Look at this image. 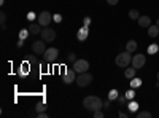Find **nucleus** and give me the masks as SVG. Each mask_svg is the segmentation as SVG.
<instances>
[{
  "instance_id": "1",
  "label": "nucleus",
  "mask_w": 159,
  "mask_h": 118,
  "mask_svg": "<svg viewBox=\"0 0 159 118\" xmlns=\"http://www.w3.org/2000/svg\"><path fill=\"white\" fill-rule=\"evenodd\" d=\"M83 107H84L86 110H89V112L94 113L96 110H100V109L103 107V102H102V99L97 97V96H88V97L83 99Z\"/></svg>"
},
{
  "instance_id": "2",
  "label": "nucleus",
  "mask_w": 159,
  "mask_h": 118,
  "mask_svg": "<svg viewBox=\"0 0 159 118\" xmlns=\"http://www.w3.org/2000/svg\"><path fill=\"white\" fill-rule=\"evenodd\" d=\"M130 62H132V56H130L129 51H124V53H119V54L116 56V65H118V67H123V69H126Z\"/></svg>"
},
{
  "instance_id": "3",
  "label": "nucleus",
  "mask_w": 159,
  "mask_h": 118,
  "mask_svg": "<svg viewBox=\"0 0 159 118\" xmlns=\"http://www.w3.org/2000/svg\"><path fill=\"white\" fill-rule=\"evenodd\" d=\"M91 82H92V75H91L89 72L78 73V75H76V80H75V83H76L78 86H81V88L89 86V85H91Z\"/></svg>"
},
{
  "instance_id": "4",
  "label": "nucleus",
  "mask_w": 159,
  "mask_h": 118,
  "mask_svg": "<svg viewBox=\"0 0 159 118\" xmlns=\"http://www.w3.org/2000/svg\"><path fill=\"white\" fill-rule=\"evenodd\" d=\"M40 35H42V40H45L46 43H51V42L56 40V31L51 29L49 26H48V27H43V31H42Z\"/></svg>"
},
{
  "instance_id": "5",
  "label": "nucleus",
  "mask_w": 159,
  "mask_h": 118,
  "mask_svg": "<svg viewBox=\"0 0 159 118\" xmlns=\"http://www.w3.org/2000/svg\"><path fill=\"white\" fill-rule=\"evenodd\" d=\"M57 56H59V50H57V48H48L45 53H43V59H45L46 64L54 62V61L57 59Z\"/></svg>"
},
{
  "instance_id": "6",
  "label": "nucleus",
  "mask_w": 159,
  "mask_h": 118,
  "mask_svg": "<svg viewBox=\"0 0 159 118\" xmlns=\"http://www.w3.org/2000/svg\"><path fill=\"white\" fill-rule=\"evenodd\" d=\"M51 21H52V15L49 11H42L38 15V24L42 26V27H48L51 24Z\"/></svg>"
},
{
  "instance_id": "7",
  "label": "nucleus",
  "mask_w": 159,
  "mask_h": 118,
  "mask_svg": "<svg viewBox=\"0 0 159 118\" xmlns=\"http://www.w3.org/2000/svg\"><path fill=\"white\" fill-rule=\"evenodd\" d=\"M73 69H75L76 73L88 72V69H89V62H88L86 59H76V61L73 62Z\"/></svg>"
},
{
  "instance_id": "8",
  "label": "nucleus",
  "mask_w": 159,
  "mask_h": 118,
  "mask_svg": "<svg viewBox=\"0 0 159 118\" xmlns=\"http://www.w3.org/2000/svg\"><path fill=\"white\" fill-rule=\"evenodd\" d=\"M76 80V72H75V69H67L65 70V73L62 75V82L65 83V85H70V83H73Z\"/></svg>"
},
{
  "instance_id": "9",
  "label": "nucleus",
  "mask_w": 159,
  "mask_h": 118,
  "mask_svg": "<svg viewBox=\"0 0 159 118\" xmlns=\"http://www.w3.org/2000/svg\"><path fill=\"white\" fill-rule=\"evenodd\" d=\"M145 62H147V58H145V54H137V56H132V67H135L137 70L139 69H142L143 65H145Z\"/></svg>"
},
{
  "instance_id": "10",
  "label": "nucleus",
  "mask_w": 159,
  "mask_h": 118,
  "mask_svg": "<svg viewBox=\"0 0 159 118\" xmlns=\"http://www.w3.org/2000/svg\"><path fill=\"white\" fill-rule=\"evenodd\" d=\"M45 40H35L34 45H32V50L35 51V54H43L46 51V46H45Z\"/></svg>"
},
{
  "instance_id": "11",
  "label": "nucleus",
  "mask_w": 159,
  "mask_h": 118,
  "mask_svg": "<svg viewBox=\"0 0 159 118\" xmlns=\"http://www.w3.org/2000/svg\"><path fill=\"white\" fill-rule=\"evenodd\" d=\"M88 35H89V29L86 27V26H83L81 29H78V31H76V40L84 42L86 38H88Z\"/></svg>"
},
{
  "instance_id": "12",
  "label": "nucleus",
  "mask_w": 159,
  "mask_h": 118,
  "mask_svg": "<svg viewBox=\"0 0 159 118\" xmlns=\"http://www.w3.org/2000/svg\"><path fill=\"white\" fill-rule=\"evenodd\" d=\"M137 21H139L140 27H150V26H151V18L150 16H140Z\"/></svg>"
},
{
  "instance_id": "13",
  "label": "nucleus",
  "mask_w": 159,
  "mask_h": 118,
  "mask_svg": "<svg viewBox=\"0 0 159 118\" xmlns=\"http://www.w3.org/2000/svg\"><path fill=\"white\" fill-rule=\"evenodd\" d=\"M148 35L151 37V38H156L157 35H159V26L156 24V26H150V27H148Z\"/></svg>"
},
{
  "instance_id": "14",
  "label": "nucleus",
  "mask_w": 159,
  "mask_h": 118,
  "mask_svg": "<svg viewBox=\"0 0 159 118\" xmlns=\"http://www.w3.org/2000/svg\"><path fill=\"white\" fill-rule=\"evenodd\" d=\"M29 31H30V34H34V35H35V34H42V31H43V29H42V26H40L38 22H37V24H34V22H32V24L29 26Z\"/></svg>"
},
{
  "instance_id": "15",
  "label": "nucleus",
  "mask_w": 159,
  "mask_h": 118,
  "mask_svg": "<svg viewBox=\"0 0 159 118\" xmlns=\"http://www.w3.org/2000/svg\"><path fill=\"white\" fill-rule=\"evenodd\" d=\"M127 109H129V112H130V113H135V112H139V102H135L134 99H132V101L127 104Z\"/></svg>"
},
{
  "instance_id": "16",
  "label": "nucleus",
  "mask_w": 159,
  "mask_h": 118,
  "mask_svg": "<svg viewBox=\"0 0 159 118\" xmlns=\"http://www.w3.org/2000/svg\"><path fill=\"white\" fill-rule=\"evenodd\" d=\"M137 50V42L135 40H129L126 43V51H129V53H134V51Z\"/></svg>"
},
{
  "instance_id": "17",
  "label": "nucleus",
  "mask_w": 159,
  "mask_h": 118,
  "mask_svg": "<svg viewBox=\"0 0 159 118\" xmlns=\"http://www.w3.org/2000/svg\"><path fill=\"white\" fill-rule=\"evenodd\" d=\"M135 72H137V69H135V67H130V69H127V67H126V70H124V77L130 80V78H134V77H135Z\"/></svg>"
},
{
  "instance_id": "18",
  "label": "nucleus",
  "mask_w": 159,
  "mask_h": 118,
  "mask_svg": "<svg viewBox=\"0 0 159 118\" xmlns=\"http://www.w3.org/2000/svg\"><path fill=\"white\" fill-rule=\"evenodd\" d=\"M46 104L45 102H38V104H35V112L37 113H40V112H46Z\"/></svg>"
},
{
  "instance_id": "19",
  "label": "nucleus",
  "mask_w": 159,
  "mask_h": 118,
  "mask_svg": "<svg viewBox=\"0 0 159 118\" xmlns=\"http://www.w3.org/2000/svg\"><path fill=\"white\" fill-rule=\"evenodd\" d=\"M29 73V64L27 62H24L22 65H21V70H19V75L21 77H25V75H27Z\"/></svg>"
},
{
  "instance_id": "20",
  "label": "nucleus",
  "mask_w": 159,
  "mask_h": 118,
  "mask_svg": "<svg viewBox=\"0 0 159 118\" xmlns=\"http://www.w3.org/2000/svg\"><path fill=\"white\" fill-rule=\"evenodd\" d=\"M140 85H142V80H140V78H135V77L130 78V88L135 89V88H139Z\"/></svg>"
},
{
  "instance_id": "21",
  "label": "nucleus",
  "mask_w": 159,
  "mask_h": 118,
  "mask_svg": "<svg viewBox=\"0 0 159 118\" xmlns=\"http://www.w3.org/2000/svg\"><path fill=\"white\" fill-rule=\"evenodd\" d=\"M157 51H159V45H157V43H153V45L148 46V53H150V54H156Z\"/></svg>"
},
{
  "instance_id": "22",
  "label": "nucleus",
  "mask_w": 159,
  "mask_h": 118,
  "mask_svg": "<svg viewBox=\"0 0 159 118\" xmlns=\"http://www.w3.org/2000/svg\"><path fill=\"white\" fill-rule=\"evenodd\" d=\"M29 34H30L29 29H22V31L19 32V40H25V38L29 37Z\"/></svg>"
},
{
  "instance_id": "23",
  "label": "nucleus",
  "mask_w": 159,
  "mask_h": 118,
  "mask_svg": "<svg viewBox=\"0 0 159 118\" xmlns=\"http://www.w3.org/2000/svg\"><path fill=\"white\" fill-rule=\"evenodd\" d=\"M129 18H130V19H134V21H137V19L140 18L139 11H137V10H130V11H129Z\"/></svg>"
},
{
  "instance_id": "24",
  "label": "nucleus",
  "mask_w": 159,
  "mask_h": 118,
  "mask_svg": "<svg viewBox=\"0 0 159 118\" xmlns=\"http://www.w3.org/2000/svg\"><path fill=\"white\" fill-rule=\"evenodd\" d=\"M118 96H119V94H118L116 89H111L110 93H108V99H110V101H118Z\"/></svg>"
},
{
  "instance_id": "25",
  "label": "nucleus",
  "mask_w": 159,
  "mask_h": 118,
  "mask_svg": "<svg viewBox=\"0 0 159 118\" xmlns=\"http://www.w3.org/2000/svg\"><path fill=\"white\" fill-rule=\"evenodd\" d=\"M151 113L147 112V110H142V112H137V118H150Z\"/></svg>"
},
{
  "instance_id": "26",
  "label": "nucleus",
  "mask_w": 159,
  "mask_h": 118,
  "mask_svg": "<svg viewBox=\"0 0 159 118\" xmlns=\"http://www.w3.org/2000/svg\"><path fill=\"white\" fill-rule=\"evenodd\" d=\"M0 22H2V29L5 31V29H7V26H5V22H7V15H5L3 11L0 13Z\"/></svg>"
},
{
  "instance_id": "27",
  "label": "nucleus",
  "mask_w": 159,
  "mask_h": 118,
  "mask_svg": "<svg viewBox=\"0 0 159 118\" xmlns=\"http://www.w3.org/2000/svg\"><path fill=\"white\" fill-rule=\"evenodd\" d=\"M126 97H127V101H132L135 97V91H134V88H130L127 93H126Z\"/></svg>"
},
{
  "instance_id": "28",
  "label": "nucleus",
  "mask_w": 159,
  "mask_h": 118,
  "mask_svg": "<svg viewBox=\"0 0 159 118\" xmlns=\"http://www.w3.org/2000/svg\"><path fill=\"white\" fill-rule=\"evenodd\" d=\"M67 61H69V62H75V61H76V54H75V53H69V54H67Z\"/></svg>"
},
{
  "instance_id": "29",
  "label": "nucleus",
  "mask_w": 159,
  "mask_h": 118,
  "mask_svg": "<svg viewBox=\"0 0 159 118\" xmlns=\"http://www.w3.org/2000/svg\"><path fill=\"white\" fill-rule=\"evenodd\" d=\"M118 102H119V104H126V102H127L126 94H124V96H123V94H119V96H118Z\"/></svg>"
},
{
  "instance_id": "30",
  "label": "nucleus",
  "mask_w": 159,
  "mask_h": 118,
  "mask_svg": "<svg viewBox=\"0 0 159 118\" xmlns=\"http://www.w3.org/2000/svg\"><path fill=\"white\" fill-rule=\"evenodd\" d=\"M35 18H38V16L35 15V13H34V11H29V13H27V19H29V21H34Z\"/></svg>"
},
{
  "instance_id": "31",
  "label": "nucleus",
  "mask_w": 159,
  "mask_h": 118,
  "mask_svg": "<svg viewBox=\"0 0 159 118\" xmlns=\"http://www.w3.org/2000/svg\"><path fill=\"white\" fill-rule=\"evenodd\" d=\"M94 116H96V118H103L105 115H103V112H100V110H96V112H94Z\"/></svg>"
},
{
  "instance_id": "32",
  "label": "nucleus",
  "mask_w": 159,
  "mask_h": 118,
  "mask_svg": "<svg viewBox=\"0 0 159 118\" xmlns=\"http://www.w3.org/2000/svg\"><path fill=\"white\" fill-rule=\"evenodd\" d=\"M52 21L61 22V21H62V16H61V15H52Z\"/></svg>"
},
{
  "instance_id": "33",
  "label": "nucleus",
  "mask_w": 159,
  "mask_h": 118,
  "mask_svg": "<svg viewBox=\"0 0 159 118\" xmlns=\"http://www.w3.org/2000/svg\"><path fill=\"white\" fill-rule=\"evenodd\" d=\"M83 24L86 26V27H89V24H91V18H89V16H86V18L83 19Z\"/></svg>"
},
{
  "instance_id": "34",
  "label": "nucleus",
  "mask_w": 159,
  "mask_h": 118,
  "mask_svg": "<svg viewBox=\"0 0 159 118\" xmlns=\"http://www.w3.org/2000/svg\"><path fill=\"white\" fill-rule=\"evenodd\" d=\"M118 2H119V0H107V3H108V5H111V7L118 5Z\"/></svg>"
},
{
  "instance_id": "35",
  "label": "nucleus",
  "mask_w": 159,
  "mask_h": 118,
  "mask_svg": "<svg viewBox=\"0 0 159 118\" xmlns=\"http://www.w3.org/2000/svg\"><path fill=\"white\" fill-rule=\"evenodd\" d=\"M37 116H38V118H46L48 113H46V112H40V113H37Z\"/></svg>"
},
{
  "instance_id": "36",
  "label": "nucleus",
  "mask_w": 159,
  "mask_h": 118,
  "mask_svg": "<svg viewBox=\"0 0 159 118\" xmlns=\"http://www.w3.org/2000/svg\"><path fill=\"white\" fill-rule=\"evenodd\" d=\"M110 102H111L110 99H108L107 102H103V107H105V109H108V107H110Z\"/></svg>"
},
{
  "instance_id": "37",
  "label": "nucleus",
  "mask_w": 159,
  "mask_h": 118,
  "mask_svg": "<svg viewBox=\"0 0 159 118\" xmlns=\"http://www.w3.org/2000/svg\"><path fill=\"white\" fill-rule=\"evenodd\" d=\"M22 45H24V40H19V42H18V48H21Z\"/></svg>"
},
{
  "instance_id": "38",
  "label": "nucleus",
  "mask_w": 159,
  "mask_h": 118,
  "mask_svg": "<svg viewBox=\"0 0 159 118\" xmlns=\"http://www.w3.org/2000/svg\"><path fill=\"white\" fill-rule=\"evenodd\" d=\"M157 82H159V72H157Z\"/></svg>"
},
{
  "instance_id": "39",
  "label": "nucleus",
  "mask_w": 159,
  "mask_h": 118,
  "mask_svg": "<svg viewBox=\"0 0 159 118\" xmlns=\"http://www.w3.org/2000/svg\"><path fill=\"white\" fill-rule=\"evenodd\" d=\"M156 24H157V26H159V19H157V22H156Z\"/></svg>"
}]
</instances>
